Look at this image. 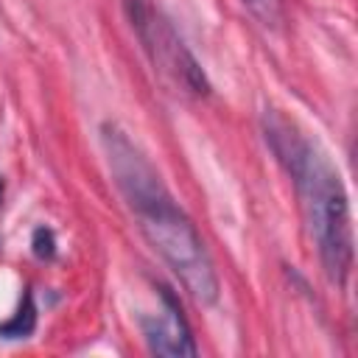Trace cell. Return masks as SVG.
I'll return each instance as SVG.
<instances>
[{"instance_id":"1","label":"cell","mask_w":358,"mask_h":358,"mask_svg":"<svg viewBox=\"0 0 358 358\" xmlns=\"http://www.w3.org/2000/svg\"><path fill=\"white\" fill-rule=\"evenodd\" d=\"M101 145L109 162L112 182L134 213L143 238L179 277V282L196 302L213 305L221 294L213 257L193 221L168 193L157 168L117 123L106 120L101 126Z\"/></svg>"},{"instance_id":"2","label":"cell","mask_w":358,"mask_h":358,"mask_svg":"<svg viewBox=\"0 0 358 358\" xmlns=\"http://www.w3.org/2000/svg\"><path fill=\"white\" fill-rule=\"evenodd\" d=\"M263 137L296 187L302 218L327 280L344 288L352 268V218L336 165L324 148L280 109L263 112Z\"/></svg>"},{"instance_id":"3","label":"cell","mask_w":358,"mask_h":358,"mask_svg":"<svg viewBox=\"0 0 358 358\" xmlns=\"http://www.w3.org/2000/svg\"><path fill=\"white\" fill-rule=\"evenodd\" d=\"M123 8L131 22V31L137 34V39L145 48L154 67H159V73L173 78L187 92L210 95V81H207L201 64L187 50V45L182 42V36L171 25V20L162 11H157L154 6H148L145 0H123Z\"/></svg>"},{"instance_id":"4","label":"cell","mask_w":358,"mask_h":358,"mask_svg":"<svg viewBox=\"0 0 358 358\" xmlns=\"http://www.w3.org/2000/svg\"><path fill=\"white\" fill-rule=\"evenodd\" d=\"M162 302H165L162 316H143L140 319L148 350L154 355H165V358H193L199 352L193 333L187 327V319L182 316L176 296L168 288H162Z\"/></svg>"},{"instance_id":"5","label":"cell","mask_w":358,"mask_h":358,"mask_svg":"<svg viewBox=\"0 0 358 358\" xmlns=\"http://www.w3.org/2000/svg\"><path fill=\"white\" fill-rule=\"evenodd\" d=\"M36 327V305H34V294L25 291L22 294V302H20V310L0 324V338H28Z\"/></svg>"},{"instance_id":"6","label":"cell","mask_w":358,"mask_h":358,"mask_svg":"<svg viewBox=\"0 0 358 358\" xmlns=\"http://www.w3.org/2000/svg\"><path fill=\"white\" fill-rule=\"evenodd\" d=\"M241 3L266 28H277L282 22V0H241Z\"/></svg>"},{"instance_id":"7","label":"cell","mask_w":358,"mask_h":358,"mask_svg":"<svg viewBox=\"0 0 358 358\" xmlns=\"http://www.w3.org/2000/svg\"><path fill=\"white\" fill-rule=\"evenodd\" d=\"M31 249L39 260H53L56 257V235L50 227H36L31 235Z\"/></svg>"},{"instance_id":"8","label":"cell","mask_w":358,"mask_h":358,"mask_svg":"<svg viewBox=\"0 0 358 358\" xmlns=\"http://www.w3.org/2000/svg\"><path fill=\"white\" fill-rule=\"evenodd\" d=\"M0 204H3V179H0Z\"/></svg>"}]
</instances>
